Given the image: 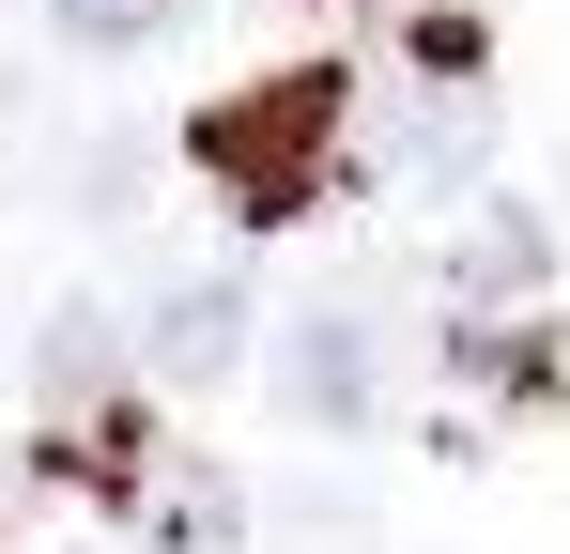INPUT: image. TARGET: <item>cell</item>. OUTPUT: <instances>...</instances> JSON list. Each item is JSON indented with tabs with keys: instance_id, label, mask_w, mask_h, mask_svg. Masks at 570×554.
I'll use <instances>...</instances> for the list:
<instances>
[{
	"instance_id": "cell-9",
	"label": "cell",
	"mask_w": 570,
	"mask_h": 554,
	"mask_svg": "<svg viewBox=\"0 0 570 554\" xmlns=\"http://www.w3.org/2000/svg\"><path fill=\"white\" fill-rule=\"evenodd\" d=\"M416 16H463V0H416Z\"/></svg>"
},
{
	"instance_id": "cell-1",
	"label": "cell",
	"mask_w": 570,
	"mask_h": 554,
	"mask_svg": "<svg viewBox=\"0 0 570 554\" xmlns=\"http://www.w3.org/2000/svg\"><path fill=\"white\" fill-rule=\"evenodd\" d=\"M200 155H216V185H232L247 216H293L308 185L340 170V78L308 62V78H278V92H232V108L200 123Z\"/></svg>"
},
{
	"instance_id": "cell-6",
	"label": "cell",
	"mask_w": 570,
	"mask_h": 554,
	"mask_svg": "<svg viewBox=\"0 0 570 554\" xmlns=\"http://www.w3.org/2000/svg\"><path fill=\"white\" fill-rule=\"evenodd\" d=\"M108 369H124V324H108V308H62V324L31 339V400H47V416H94Z\"/></svg>"
},
{
	"instance_id": "cell-7",
	"label": "cell",
	"mask_w": 570,
	"mask_h": 554,
	"mask_svg": "<svg viewBox=\"0 0 570 554\" xmlns=\"http://www.w3.org/2000/svg\"><path fill=\"white\" fill-rule=\"evenodd\" d=\"M78 47H155V31H186V0H47Z\"/></svg>"
},
{
	"instance_id": "cell-3",
	"label": "cell",
	"mask_w": 570,
	"mask_h": 554,
	"mask_svg": "<svg viewBox=\"0 0 570 554\" xmlns=\"http://www.w3.org/2000/svg\"><path fill=\"white\" fill-rule=\"evenodd\" d=\"M124 355L155 369V385H232V369H247V293H232V277H170Z\"/></svg>"
},
{
	"instance_id": "cell-2",
	"label": "cell",
	"mask_w": 570,
	"mask_h": 554,
	"mask_svg": "<svg viewBox=\"0 0 570 554\" xmlns=\"http://www.w3.org/2000/svg\"><path fill=\"white\" fill-rule=\"evenodd\" d=\"M278 400L308 416V432H371V416H385V355H371V324H355V308H308V324L278 339Z\"/></svg>"
},
{
	"instance_id": "cell-5",
	"label": "cell",
	"mask_w": 570,
	"mask_h": 554,
	"mask_svg": "<svg viewBox=\"0 0 570 554\" xmlns=\"http://www.w3.org/2000/svg\"><path fill=\"white\" fill-rule=\"evenodd\" d=\"M540 277H556V231H540L524 200H509V216H478V231H463V324H493V308L524 324V293H540Z\"/></svg>"
},
{
	"instance_id": "cell-4",
	"label": "cell",
	"mask_w": 570,
	"mask_h": 554,
	"mask_svg": "<svg viewBox=\"0 0 570 554\" xmlns=\"http://www.w3.org/2000/svg\"><path fill=\"white\" fill-rule=\"evenodd\" d=\"M124 508H139V540H155V554H232V540H247V508H232L216 462H139Z\"/></svg>"
},
{
	"instance_id": "cell-8",
	"label": "cell",
	"mask_w": 570,
	"mask_h": 554,
	"mask_svg": "<svg viewBox=\"0 0 570 554\" xmlns=\"http://www.w3.org/2000/svg\"><path fill=\"white\" fill-rule=\"evenodd\" d=\"M0 493H16V432H0Z\"/></svg>"
}]
</instances>
